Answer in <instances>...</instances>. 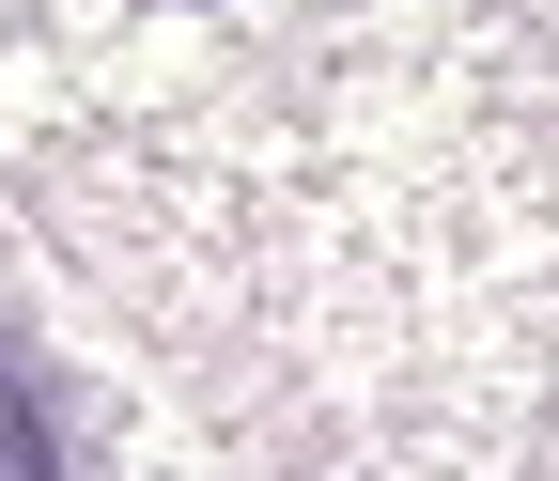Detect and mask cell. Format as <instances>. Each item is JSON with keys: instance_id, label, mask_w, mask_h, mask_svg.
<instances>
[{"instance_id": "cell-1", "label": "cell", "mask_w": 559, "mask_h": 481, "mask_svg": "<svg viewBox=\"0 0 559 481\" xmlns=\"http://www.w3.org/2000/svg\"><path fill=\"white\" fill-rule=\"evenodd\" d=\"M0 481H47V466H32V420H16V388H0Z\"/></svg>"}]
</instances>
